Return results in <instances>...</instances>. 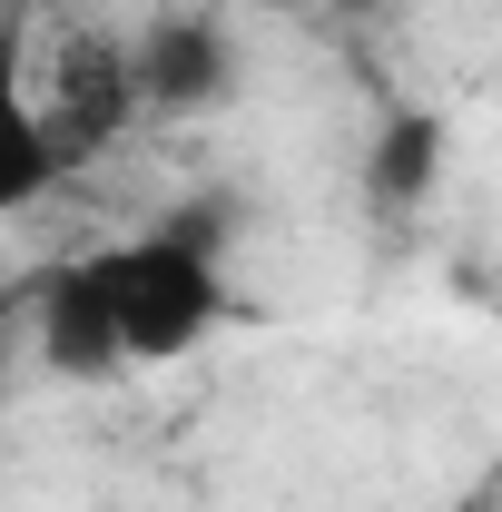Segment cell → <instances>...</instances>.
<instances>
[{
    "instance_id": "cell-1",
    "label": "cell",
    "mask_w": 502,
    "mask_h": 512,
    "mask_svg": "<svg viewBox=\"0 0 502 512\" xmlns=\"http://www.w3.org/2000/svg\"><path fill=\"white\" fill-rule=\"evenodd\" d=\"M89 286L109 306V335H119V365H178L197 355L217 316H227V266H217V207H188V217H158L119 247L89 256Z\"/></svg>"
},
{
    "instance_id": "cell-2",
    "label": "cell",
    "mask_w": 502,
    "mask_h": 512,
    "mask_svg": "<svg viewBox=\"0 0 502 512\" xmlns=\"http://www.w3.org/2000/svg\"><path fill=\"white\" fill-rule=\"evenodd\" d=\"M128 79H138V109H148V119H207V109L237 99L247 50H237V30L197 0V10H168V20H148V30L128 40Z\"/></svg>"
},
{
    "instance_id": "cell-3",
    "label": "cell",
    "mask_w": 502,
    "mask_h": 512,
    "mask_svg": "<svg viewBox=\"0 0 502 512\" xmlns=\"http://www.w3.org/2000/svg\"><path fill=\"white\" fill-rule=\"evenodd\" d=\"M30 335H40V365L50 375H79V384L119 375V335H109V306L89 286V256L30 276Z\"/></svg>"
},
{
    "instance_id": "cell-4",
    "label": "cell",
    "mask_w": 502,
    "mask_h": 512,
    "mask_svg": "<svg viewBox=\"0 0 502 512\" xmlns=\"http://www.w3.org/2000/svg\"><path fill=\"white\" fill-rule=\"evenodd\" d=\"M443 178V119L434 109H394L375 128V148H365V197H375L384 217H404V207H424Z\"/></svg>"
},
{
    "instance_id": "cell-5",
    "label": "cell",
    "mask_w": 502,
    "mask_h": 512,
    "mask_svg": "<svg viewBox=\"0 0 502 512\" xmlns=\"http://www.w3.org/2000/svg\"><path fill=\"white\" fill-rule=\"evenodd\" d=\"M207 10H286V0H207Z\"/></svg>"
},
{
    "instance_id": "cell-6",
    "label": "cell",
    "mask_w": 502,
    "mask_h": 512,
    "mask_svg": "<svg viewBox=\"0 0 502 512\" xmlns=\"http://www.w3.org/2000/svg\"><path fill=\"white\" fill-rule=\"evenodd\" d=\"M453 512H502V493H473V503H453Z\"/></svg>"
},
{
    "instance_id": "cell-7",
    "label": "cell",
    "mask_w": 502,
    "mask_h": 512,
    "mask_svg": "<svg viewBox=\"0 0 502 512\" xmlns=\"http://www.w3.org/2000/svg\"><path fill=\"white\" fill-rule=\"evenodd\" d=\"M355 10H365V0H355Z\"/></svg>"
}]
</instances>
